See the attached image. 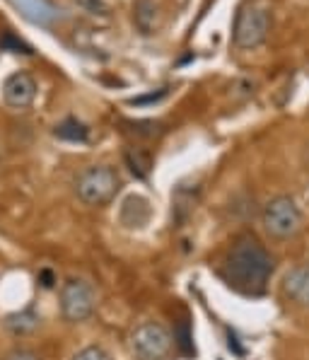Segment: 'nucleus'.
<instances>
[{"mask_svg": "<svg viewBox=\"0 0 309 360\" xmlns=\"http://www.w3.org/2000/svg\"><path fill=\"white\" fill-rule=\"evenodd\" d=\"M136 25L143 34H152L157 27V5L152 0H138L136 3Z\"/></svg>", "mask_w": 309, "mask_h": 360, "instance_id": "nucleus-11", "label": "nucleus"}, {"mask_svg": "<svg viewBox=\"0 0 309 360\" xmlns=\"http://www.w3.org/2000/svg\"><path fill=\"white\" fill-rule=\"evenodd\" d=\"M270 32V15L261 5L246 3L239 8L232 27V44L237 49H256L266 41Z\"/></svg>", "mask_w": 309, "mask_h": 360, "instance_id": "nucleus-3", "label": "nucleus"}, {"mask_svg": "<svg viewBox=\"0 0 309 360\" xmlns=\"http://www.w3.org/2000/svg\"><path fill=\"white\" fill-rule=\"evenodd\" d=\"M5 360H41L37 356L34 351H29V348H15V351H10Z\"/></svg>", "mask_w": 309, "mask_h": 360, "instance_id": "nucleus-16", "label": "nucleus"}, {"mask_svg": "<svg viewBox=\"0 0 309 360\" xmlns=\"http://www.w3.org/2000/svg\"><path fill=\"white\" fill-rule=\"evenodd\" d=\"M152 218V206L145 196L140 193H131V196L124 198L121 203V213H119V220L124 228L129 230H143Z\"/></svg>", "mask_w": 309, "mask_h": 360, "instance_id": "nucleus-8", "label": "nucleus"}, {"mask_svg": "<svg viewBox=\"0 0 309 360\" xmlns=\"http://www.w3.org/2000/svg\"><path fill=\"white\" fill-rule=\"evenodd\" d=\"M283 292L297 304H309V266H297L283 281Z\"/></svg>", "mask_w": 309, "mask_h": 360, "instance_id": "nucleus-9", "label": "nucleus"}, {"mask_svg": "<svg viewBox=\"0 0 309 360\" xmlns=\"http://www.w3.org/2000/svg\"><path fill=\"white\" fill-rule=\"evenodd\" d=\"M131 133H136V136H157V133H162V124H154V121H131Z\"/></svg>", "mask_w": 309, "mask_h": 360, "instance_id": "nucleus-14", "label": "nucleus"}, {"mask_svg": "<svg viewBox=\"0 0 309 360\" xmlns=\"http://www.w3.org/2000/svg\"><path fill=\"white\" fill-rule=\"evenodd\" d=\"M273 257L254 235H242L225 257V281L242 295H261L273 276Z\"/></svg>", "mask_w": 309, "mask_h": 360, "instance_id": "nucleus-1", "label": "nucleus"}, {"mask_svg": "<svg viewBox=\"0 0 309 360\" xmlns=\"http://www.w3.org/2000/svg\"><path fill=\"white\" fill-rule=\"evenodd\" d=\"M121 189V176L109 165H92L75 179V193L85 206H107Z\"/></svg>", "mask_w": 309, "mask_h": 360, "instance_id": "nucleus-2", "label": "nucleus"}, {"mask_svg": "<svg viewBox=\"0 0 309 360\" xmlns=\"http://www.w3.org/2000/svg\"><path fill=\"white\" fill-rule=\"evenodd\" d=\"M53 136L60 138V141L85 143L87 138H90V129H87V126L82 124V121H77V119H65V121H60V124L56 126Z\"/></svg>", "mask_w": 309, "mask_h": 360, "instance_id": "nucleus-12", "label": "nucleus"}, {"mask_svg": "<svg viewBox=\"0 0 309 360\" xmlns=\"http://www.w3.org/2000/svg\"><path fill=\"white\" fill-rule=\"evenodd\" d=\"M263 228L275 240H290L302 228V210L290 196H275L263 206Z\"/></svg>", "mask_w": 309, "mask_h": 360, "instance_id": "nucleus-5", "label": "nucleus"}, {"mask_svg": "<svg viewBox=\"0 0 309 360\" xmlns=\"http://www.w3.org/2000/svg\"><path fill=\"white\" fill-rule=\"evenodd\" d=\"M131 348L138 360H169L174 351L172 334L159 322H143L131 334Z\"/></svg>", "mask_w": 309, "mask_h": 360, "instance_id": "nucleus-6", "label": "nucleus"}, {"mask_svg": "<svg viewBox=\"0 0 309 360\" xmlns=\"http://www.w3.org/2000/svg\"><path fill=\"white\" fill-rule=\"evenodd\" d=\"M37 80L27 70L8 75L3 82V102L10 109H27L37 99Z\"/></svg>", "mask_w": 309, "mask_h": 360, "instance_id": "nucleus-7", "label": "nucleus"}, {"mask_svg": "<svg viewBox=\"0 0 309 360\" xmlns=\"http://www.w3.org/2000/svg\"><path fill=\"white\" fill-rule=\"evenodd\" d=\"M124 158H126L129 169L133 172L136 176H147V174H150L152 158H150V153H147V150H143V148H129Z\"/></svg>", "mask_w": 309, "mask_h": 360, "instance_id": "nucleus-13", "label": "nucleus"}, {"mask_svg": "<svg viewBox=\"0 0 309 360\" xmlns=\"http://www.w3.org/2000/svg\"><path fill=\"white\" fill-rule=\"evenodd\" d=\"M5 329L15 336H27L39 329V314L34 309H22V312H13L5 317Z\"/></svg>", "mask_w": 309, "mask_h": 360, "instance_id": "nucleus-10", "label": "nucleus"}, {"mask_svg": "<svg viewBox=\"0 0 309 360\" xmlns=\"http://www.w3.org/2000/svg\"><path fill=\"white\" fill-rule=\"evenodd\" d=\"M97 292L85 278H65L60 285V314L65 322L80 324L95 314Z\"/></svg>", "mask_w": 309, "mask_h": 360, "instance_id": "nucleus-4", "label": "nucleus"}, {"mask_svg": "<svg viewBox=\"0 0 309 360\" xmlns=\"http://www.w3.org/2000/svg\"><path fill=\"white\" fill-rule=\"evenodd\" d=\"M73 360H112V356L102 346H87L80 353H75Z\"/></svg>", "mask_w": 309, "mask_h": 360, "instance_id": "nucleus-15", "label": "nucleus"}]
</instances>
